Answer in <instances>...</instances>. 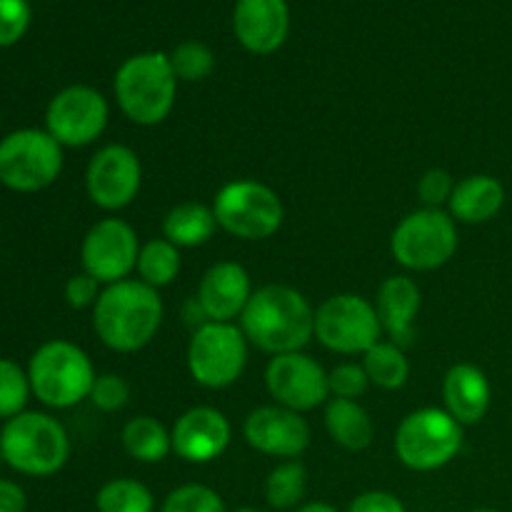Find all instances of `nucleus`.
Here are the masks:
<instances>
[{"instance_id":"1","label":"nucleus","mask_w":512,"mask_h":512,"mask_svg":"<svg viewBox=\"0 0 512 512\" xmlns=\"http://www.w3.org/2000/svg\"><path fill=\"white\" fill-rule=\"evenodd\" d=\"M240 330L250 345L273 358L300 353L315 338V310L300 290L290 285H265L255 290L245 305Z\"/></svg>"},{"instance_id":"2","label":"nucleus","mask_w":512,"mask_h":512,"mask_svg":"<svg viewBox=\"0 0 512 512\" xmlns=\"http://www.w3.org/2000/svg\"><path fill=\"white\" fill-rule=\"evenodd\" d=\"M163 313L158 290L128 278L105 285L93 308V328L100 343L115 353H138L153 343L163 325Z\"/></svg>"},{"instance_id":"3","label":"nucleus","mask_w":512,"mask_h":512,"mask_svg":"<svg viewBox=\"0 0 512 512\" xmlns=\"http://www.w3.org/2000/svg\"><path fill=\"white\" fill-rule=\"evenodd\" d=\"M0 458L15 473L50 478L68 463L70 438L53 415L25 410L0 428Z\"/></svg>"},{"instance_id":"4","label":"nucleus","mask_w":512,"mask_h":512,"mask_svg":"<svg viewBox=\"0 0 512 512\" xmlns=\"http://www.w3.org/2000/svg\"><path fill=\"white\" fill-rule=\"evenodd\" d=\"M178 78L165 53H140L125 60L115 73V100L135 125H158L173 113Z\"/></svg>"},{"instance_id":"5","label":"nucleus","mask_w":512,"mask_h":512,"mask_svg":"<svg viewBox=\"0 0 512 512\" xmlns=\"http://www.w3.org/2000/svg\"><path fill=\"white\" fill-rule=\"evenodd\" d=\"M33 395L55 410L73 408L90 398L95 383L93 360L83 348L68 340H50L33 353L28 365Z\"/></svg>"},{"instance_id":"6","label":"nucleus","mask_w":512,"mask_h":512,"mask_svg":"<svg viewBox=\"0 0 512 512\" xmlns=\"http://www.w3.org/2000/svg\"><path fill=\"white\" fill-rule=\"evenodd\" d=\"M463 425L445 408H420L405 415L395 433V453L415 473L440 470L458 458L463 448Z\"/></svg>"},{"instance_id":"7","label":"nucleus","mask_w":512,"mask_h":512,"mask_svg":"<svg viewBox=\"0 0 512 512\" xmlns=\"http://www.w3.org/2000/svg\"><path fill=\"white\" fill-rule=\"evenodd\" d=\"M458 250V223L443 208H420L405 215L390 235V253L403 268L428 273L448 263Z\"/></svg>"},{"instance_id":"8","label":"nucleus","mask_w":512,"mask_h":512,"mask_svg":"<svg viewBox=\"0 0 512 512\" xmlns=\"http://www.w3.org/2000/svg\"><path fill=\"white\" fill-rule=\"evenodd\" d=\"M218 228L238 240H268L283 225L285 208L273 188L258 180H233L215 193Z\"/></svg>"},{"instance_id":"9","label":"nucleus","mask_w":512,"mask_h":512,"mask_svg":"<svg viewBox=\"0 0 512 512\" xmlns=\"http://www.w3.org/2000/svg\"><path fill=\"white\" fill-rule=\"evenodd\" d=\"M63 170V145L38 128L13 130L0 140V183L15 193H38Z\"/></svg>"},{"instance_id":"10","label":"nucleus","mask_w":512,"mask_h":512,"mask_svg":"<svg viewBox=\"0 0 512 512\" xmlns=\"http://www.w3.org/2000/svg\"><path fill=\"white\" fill-rule=\"evenodd\" d=\"M380 325L375 303L355 293L330 295L315 310V338L320 345L340 355H365L380 343Z\"/></svg>"},{"instance_id":"11","label":"nucleus","mask_w":512,"mask_h":512,"mask_svg":"<svg viewBox=\"0 0 512 512\" xmlns=\"http://www.w3.org/2000/svg\"><path fill=\"white\" fill-rule=\"evenodd\" d=\"M248 365V338L233 323H205L193 330L188 370L198 385L223 390L238 383Z\"/></svg>"},{"instance_id":"12","label":"nucleus","mask_w":512,"mask_h":512,"mask_svg":"<svg viewBox=\"0 0 512 512\" xmlns=\"http://www.w3.org/2000/svg\"><path fill=\"white\" fill-rule=\"evenodd\" d=\"M110 108L103 93L90 85L63 88L45 110V130L63 148H85L108 128Z\"/></svg>"},{"instance_id":"13","label":"nucleus","mask_w":512,"mask_h":512,"mask_svg":"<svg viewBox=\"0 0 512 512\" xmlns=\"http://www.w3.org/2000/svg\"><path fill=\"white\" fill-rule=\"evenodd\" d=\"M143 245L133 225L120 218H103L85 233L80 245L83 273L93 275L100 285H113L128 280L138 268V255Z\"/></svg>"},{"instance_id":"14","label":"nucleus","mask_w":512,"mask_h":512,"mask_svg":"<svg viewBox=\"0 0 512 512\" xmlns=\"http://www.w3.org/2000/svg\"><path fill=\"white\" fill-rule=\"evenodd\" d=\"M143 185V165L128 145H105L90 158L85 170V190L93 205L115 213L138 198Z\"/></svg>"},{"instance_id":"15","label":"nucleus","mask_w":512,"mask_h":512,"mask_svg":"<svg viewBox=\"0 0 512 512\" xmlns=\"http://www.w3.org/2000/svg\"><path fill=\"white\" fill-rule=\"evenodd\" d=\"M265 388L273 400L295 413H308L328 403V373L315 358L305 353H285L270 358L265 368Z\"/></svg>"},{"instance_id":"16","label":"nucleus","mask_w":512,"mask_h":512,"mask_svg":"<svg viewBox=\"0 0 512 512\" xmlns=\"http://www.w3.org/2000/svg\"><path fill=\"white\" fill-rule=\"evenodd\" d=\"M243 435L253 450L283 460H295L303 455L313 438L308 420L283 405H263L253 410L245 418Z\"/></svg>"},{"instance_id":"17","label":"nucleus","mask_w":512,"mask_h":512,"mask_svg":"<svg viewBox=\"0 0 512 512\" xmlns=\"http://www.w3.org/2000/svg\"><path fill=\"white\" fill-rule=\"evenodd\" d=\"M170 438H173V453L178 458H183L185 463L203 465L213 463L228 450L233 428L220 410L198 405V408L185 410L175 420Z\"/></svg>"},{"instance_id":"18","label":"nucleus","mask_w":512,"mask_h":512,"mask_svg":"<svg viewBox=\"0 0 512 512\" xmlns=\"http://www.w3.org/2000/svg\"><path fill=\"white\" fill-rule=\"evenodd\" d=\"M253 293L255 290L253 283H250L248 270L240 263H233V260H223V263H215L213 268L205 270L195 300L200 303L208 320H213V323H233L235 318L243 315Z\"/></svg>"},{"instance_id":"19","label":"nucleus","mask_w":512,"mask_h":512,"mask_svg":"<svg viewBox=\"0 0 512 512\" xmlns=\"http://www.w3.org/2000/svg\"><path fill=\"white\" fill-rule=\"evenodd\" d=\"M233 25L238 40L250 53H275L288 38V5L285 0H238Z\"/></svg>"},{"instance_id":"20","label":"nucleus","mask_w":512,"mask_h":512,"mask_svg":"<svg viewBox=\"0 0 512 512\" xmlns=\"http://www.w3.org/2000/svg\"><path fill=\"white\" fill-rule=\"evenodd\" d=\"M383 333H388L390 343L408 348L415 340V318L420 310V288L413 278L393 275L383 280L375 300Z\"/></svg>"},{"instance_id":"21","label":"nucleus","mask_w":512,"mask_h":512,"mask_svg":"<svg viewBox=\"0 0 512 512\" xmlns=\"http://www.w3.org/2000/svg\"><path fill=\"white\" fill-rule=\"evenodd\" d=\"M445 410L458 420L460 425H478L488 415L493 388L490 380L478 365L458 363L448 370L443 380Z\"/></svg>"},{"instance_id":"22","label":"nucleus","mask_w":512,"mask_h":512,"mask_svg":"<svg viewBox=\"0 0 512 512\" xmlns=\"http://www.w3.org/2000/svg\"><path fill=\"white\" fill-rule=\"evenodd\" d=\"M505 205V185L493 175H468L460 183H455L450 195L448 213L455 223L483 225L493 220Z\"/></svg>"},{"instance_id":"23","label":"nucleus","mask_w":512,"mask_h":512,"mask_svg":"<svg viewBox=\"0 0 512 512\" xmlns=\"http://www.w3.org/2000/svg\"><path fill=\"white\" fill-rule=\"evenodd\" d=\"M325 428H328V435L340 448L353 450V453L370 448V443L375 438L373 418H370L368 410L358 400H328V408H325Z\"/></svg>"},{"instance_id":"24","label":"nucleus","mask_w":512,"mask_h":512,"mask_svg":"<svg viewBox=\"0 0 512 512\" xmlns=\"http://www.w3.org/2000/svg\"><path fill=\"white\" fill-rule=\"evenodd\" d=\"M218 230L213 208L203 203H180L168 210L163 218V238L178 248H198L205 245Z\"/></svg>"},{"instance_id":"25","label":"nucleus","mask_w":512,"mask_h":512,"mask_svg":"<svg viewBox=\"0 0 512 512\" xmlns=\"http://www.w3.org/2000/svg\"><path fill=\"white\" fill-rule=\"evenodd\" d=\"M120 440H123L125 453L138 463H163L173 453V438H170L168 428L150 415H138V418L128 420Z\"/></svg>"},{"instance_id":"26","label":"nucleus","mask_w":512,"mask_h":512,"mask_svg":"<svg viewBox=\"0 0 512 512\" xmlns=\"http://www.w3.org/2000/svg\"><path fill=\"white\" fill-rule=\"evenodd\" d=\"M368 373V380L383 390H398L408 383L410 378V360L400 345L390 340H380L368 353L363 355L360 363Z\"/></svg>"},{"instance_id":"27","label":"nucleus","mask_w":512,"mask_h":512,"mask_svg":"<svg viewBox=\"0 0 512 512\" xmlns=\"http://www.w3.org/2000/svg\"><path fill=\"white\" fill-rule=\"evenodd\" d=\"M180 248L165 238L148 240L138 255V280L160 290L173 283L180 273Z\"/></svg>"},{"instance_id":"28","label":"nucleus","mask_w":512,"mask_h":512,"mask_svg":"<svg viewBox=\"0 0 512 512\" xmlns=\"http://www.w3.org/2000/svg\"><path fill=\"white\" fill-rule=\"evenodd\" d=\"M308 490V470L298 460H285L265 480V500L273 510H293Z\"/></svg>"},{"instance_id":"29","label":"nucleus","mask_w":512,"mask_h":512,"mask_svg":"<svg viewBox=\"0 0 512 512\" xmlns=\"http://www.w3.org/2000/svg\"><path fill=\"white\" fill-rule=\"evenodd\" d=\"M98 512H155V498L140 480L115 478L95 495Z\"/></svg>"},{"instance_id":"30","label":"nucleus","mask_w":512,"mask_h":512,"mask_svg":"<svg viewBox=\"0 0 512 512\" xmlns=\"http://www.w3.org/2000/svg\"><path fill=\"white\" fill-rule=\"evenodd\" d=\"M33 395L30 378L18 363L0 358V418L10 420L25 413L28 398Z\"/></svg>"},{"instance_id":"31","label":"nucleus","mask_w":512,"mask_h":512,"mask_svg":"<svg viewBox=\"0 0 512 512\" xmlns=\"http://www.w3.org/2000/svg\"><path fill=\"white\" fill-rule=\"evenodd\" d=\"M168 58H170V65H173L175 78L185 80V83H198V80H205L215 68V58L213 53H210V48L208 45L198 43V40L180 43Z\"/></svg>"},{"instance_id":"32","label":"nucleus","mask_w":512,"mask_h":512,"mask_svg":"<svg viewBox=\"0 0 512 512\" xmlns=\"http://www.w3.org/2000/svg\"><path fill=\"white\" fill-rule=\"evenodd\" d=\"M160 512H228L223 498L213 488L200 483L180 485L170 490L160 505Z\"/></svg>"},{"instance_id":"33","label":"nucleus","mask_w":512,"mask_h":512,"mask_svg":"<svg viewBox=\"0 0 512 512\" xmlns=\"http://www.w3.org/2000/svg\"><path fill=\"white\" fill-rule=\"evenodd\" d=\"M90 400L98 410L103 413H118L128 405L130 400V385L128 380L120 378L115 373H105L98 375L93 383V390H90Z\"/></svg>"},{"instance_id":"34","label":"nucleus","mask_w":512,"mask_h":512,"mask_svg":"<svg viewBox=\"0 0 512 512\" xmlns=\"http://www.w3.org/2000/svg\"><path fill=\"white\" fill-rule=\"evenodd\" d=\"M328 383H330V395H333V398L358 400L360 395H365L370 380L363 365L340 363L328 373Z\"/></svg>"},{"instance_id":"35","label":"nucleus","mask_w":512,"mask_h":512,"mask_svg":"<svg viewBox=\"0 0 512 512\" xmlns=\"http://www.w3.org/2000/svg\"><path fill=\"white\" fill-rule=\"evenodd\" d=\"M30 25L28 0H0V48L15 45Z\"/></svg>"},{"instance_id":"36","label":"nucleus","mask_w":512,"mask_h":512,"mask_svg":"<svg viewBox=\"0 0 512 512\" xmlns=\"http://www.w3.org/2000/svg\"><path fill=\"white\" fill-rule=\"evenodd\" d=\"M455 190V180L448 170L430 168L418 180V198L425 208H443L450 203V195Z\"/></svg>"},{"instance_id":"37","label":"nucleus","mask_w":512,"mask_h":512,"mask_svg":"<svg viewBox=\"0 0 512 512\" xmlns=\"http://www.w3.org/2000/svg\"><path fill=\"white\" fill-rule=\"evenodd\" d=\"M100 283L88 273H78L65 283V303L70 305L73 310H85V308H95L100 298Z\"/></svg>"},{"instance_id":"38","label":"nucleus","mask_w":512,"mask_h":512,"mask_svg":"<svg viewBox=\"0 0 512 512\" xmlns=\"http://www.w3.org/2000/svg\"><path fill=\"white\" fill-rule=\"evenodd\" d=\"M348 512H408L403 500L385 490H368L350 503Z\"/></svg>"},{"instance_id":"39","label":"nucleus","mask_w":512,"mask_h":512,"mask_svg":"<svg viewBox=\"0 0 512 512\" xmlns=\"http://www.w3.org/2000/svg\"><path fill=\"white\" fill-rule=\"evenodd\" d=\"M28 498L25 490L13 480H0V512H25Z\"/></svg>"},{"instance_id":"40","label":"nucleus","mask_w":512,"mask_h":512,"mask_svg":"<svg viewBox=\"0 0 512 512\" xmlns=\"http://www.w3.org/2000/svg\"><path fill=\"white\" fill-rule=\"evenodd\" d=\"M295 512H338V510L328 503H308V505H300Z\"/></svg>"},{"instance_id":"41","label":"nucleus","mask_w":512,"mask_h":512,"mask_svg":"<svg viewBox=\"0 0 512 512\" xmlns=\"http://www.w3.org/2000/svg\"><path fill=\"white\" fill-rule=\"evenodd\" d=\"M470 512H500V510H493V508H478V510H470Z\"/></svg>"},{"instance_id":"42","label":"nucleus","mask_w":512,"mask_h":512,"mask_svg":"<svg viewBox=\"0 0 512 512\" xmlns=\"http://www.w3.org/2000/svg\"><path fill=\"white\" fill-rule=\"evenodd\" d=\"M238 512H265V510H258V508H240Z\"/></svg>"}]
</instances>
